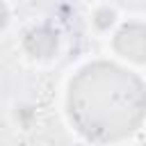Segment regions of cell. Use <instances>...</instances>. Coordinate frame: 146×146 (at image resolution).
<instances>
[{"label": "cell", "mask_w": 146, "mask_h": 146, "mask_svg": "<svg viewBox=\"0 0 146 146\" xmlns=\"http://www.w3.org/2000/svg\"><path fill=\"white\" fill-rule=\"evenodd\" d=\"M66 105L82 137L98 144L119 141L144 121V84L116 64L94 62L71 80Z\"/></svg>", "instance_id": "6da1fadb"}, {"label": "cell", "mask_w": 146, "mask_h": 146, "mask_svg": "<svg viewBox=\"0 0 146 146\" xmlns=\"http://www.w3.org/2000/svg\"><path fill=\"white\" fill-rule=\"evenodd\" d=\"M114 48L123 55L130 57L135 62H144L146 55V32L141 23H125L116 36H114Z\"/></svg>", "instance_id": "7a4b0ae2"}, {"label": "cell", "mask_w": 146, "mask_h": 146, "mask_svg": "<svg viewBox=\"0 0 146 146\" xmlns=\"http://www.w3.org/2000/svg\"><path fill=\"white\" fill-rule=\"evenodd\" d=\"M25 48L34 57H50L57 50V36L48 27H36L25 36Z\"/></svg>", "instance_id": "3957f363"}, {"label": "cell", "mask_w": 146, "mask_h": 146, "mask_svg": "<svg viewBox=\"0 0 146 146\" xmlns=\"http://www.w3.org/2000/svg\"><path fill=\"white\" fill-rule=\"evenodd\" d=\"M98 18H103V21H98V25L105 27L107 23H112V11H98Z\"/></svg>", "instance_id": "277c9868"}, {"label": "cell", "mask_w": 146, "mask_h": 146, "mask_svg": "<svg viewBox=\"0 0 146 146\" xmlns=\"http://www.w3.org/2000/svg\"><path fill=\"white\" fill-rule=\"evenodd\" d=\"M7 18H9V11H7V7L0 2V30L7 25Z\"/></svg>", "instance_id": "5b68a950"}]
</instances>
